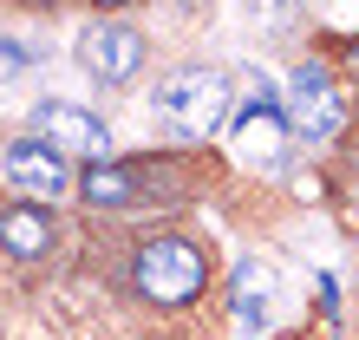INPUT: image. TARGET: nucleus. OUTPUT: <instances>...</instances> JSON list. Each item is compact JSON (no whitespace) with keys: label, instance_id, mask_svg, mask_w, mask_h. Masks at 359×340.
I'll list each match as a JSON object with an SVG mask.
<instances>
[{"label":"nucleus","instance_id":"4","mask_svg":"<svg viewBox=\"0 0 359 340\" xmlns=\"http://www.w3.org/2000/svg\"><path fill=\"white\" fill-rule=\"evenodd\" d=\"M79 66H86L98 85H124L137 66H144V33L124 27V20H92L86 33H79Z\"/></svg>","mask_w":359,"mask_h":340},{"label":"nucleus","instance_id":"6","mask_svg":"<svg viewBox=\"0 0 359 340\" xmlns=\"http://www.w3.org/2000/svg\"><path fill=\"white\" fill-rule=\"evenodd\" d=\"M7 183L27 190L33 203H59L72 190V164H66V151H53V144L20 138V144H7Z\"/></svg>","mask_w":359,"mask_h":340},{"label":"nucleus","instance_id":"12","mask_svg":"<svg viewBox=\"0 0 359 340\" xmlns=\"http://www.w3.org/2000/svg\"><path fill=\"white\" fill-rule=\"evenodd\" d=\"M346 59H353V66H359V39H353V46H346Z\"/></svg>","mask_w":359,"mask_h":340},{"label":"nucleus","instance_id":"8","mask_svg":"<svg viewBox=\"0 0 359 340\" xmlns=\"http://www.w3.org/2000/svg\"><path fill=\"white\" fill-rule=\"evenodd\" d=\"M72 190L92 209H144V177L124 164H86V177H72Z\"/></svg>","mask_w":359,"mask_h":340},{"label":"nucleus","instance_id":"5","mask_svg":"<svg viewBox=\"0 0 359 340\" xmlns=\"http://www.w3.org/2000/svg\"><path fill=\"white\" fill-rule=\"evenodd\" d=\"M33 138L53 144V151L86 157V164H111V131H104V118H92L86 105H39L33 112Z\"/></svg>","mask_w":359,"mask_h":340},{"label":"nucleus","instance_id":"3","mask_svg":"<svg viewBox=\"0 0 359 340\" xmlns=\"http://www.w3.org/2000/svg\"><path fill=\"white\" fill-rule=\"evenodd\" d=\"M287 124L307 144H327V138L346 131V98H340V85H333L327 66H301L294 72V85H287Z\"/></svg>","mask_w":359,"mask_h":340},{"label":"nucleus","instance_id":"2","mask_svg":"<svg viewBox=\"0 0 359 340\" xmlns=\"http://www.w3.org/2000/svg\"><path fill=\"white\" fill-rule=\"evenodd\" d=\"M157 118L170 124L177 138H216L229 118V79L209 66H183L157 85Z\"/></svg>","mask_w":359,"mask_h":340},{"label":"nucleus","instance_id":"10","mask_svg":"<svg viewBox=\"0 0 359 340\" xmlns=\"http://www.w3.org/2000/svg\"><path fill=\"white\" fill-rule=\"evenodd\" d=\"M20 66H27V53H13V46L0 53V72H20Z\"/></svg>","mask_w":359,"mask_h":340},{"label":"nucleus","instance_id":"7","mask_svg":"<svg viewBox=\"0 0 359 340\" xmlns=\"http://www.w3.org/2000/svg\"><path fill=\"white\" fill-rule=\"evenodd\" d=\"M59 249V223L46 203H7L0 209V255L7 262H46Z\"/></svg>","mask_w":359,"mask_h":340},{"label":"nucleus","instance_id":"9","mask_svg":"<svg viewBox=\"0 0 359 340\" xmlns=\"http://www.w3.org/2000/svg\"><path fill=\"white\" fill-rule=\"evenodd\" d=\"M262 288L274 294V275L248 262V268H242V314H248V321H262V314H268V308H262Z\"/></svg>","mask_w":359,"mask_h":340},{"label":"nucleus","instance_id":"1","mask_svg":"<svg viewBox=\"0 0 359 340\" xmlns=\"http://www.w3.org/2000/svg\"><path fill=\"white\" fill-rule=\"evenodd\" d=\"M131 288L144 294L151 308H189L196 294L209 288V255L196 236H144L131 255Z\"/></svg>","mask_w":359,"mask_h":340},{"label":"nucleus","instance_id":"11","mask_svg":"<svg viewBox=\"0 0 359 340\" xmlns=\"http://www.w3.org/2000/svg\"><path fill=\"white\" fill-rule=\"evenodd\" d=\"M92 7H104V13H118V7H137V0H92Z\"/></svg>","mask_w":359,"mask_h":340}]
</instances>
